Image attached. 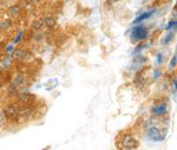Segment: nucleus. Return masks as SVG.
I'll list each match as a JSON object with an SVG mask.
<instances>
[{"label": "nucleus", "mask_w": 177, "mask_h": 150, "mask_svg": "<svg viewBox=\"0 0 177 150\" xmlns=\"http://www.w3.org/2000/svg\"><path fill=\"white\" fill-rule=\"evenodd\" d=\"M138 145V141L132 136H125L123 139V147L125 149H135Z\"/></svg>", "instance_id": "2"}, {"label": "nucleus", "mask_w": 177, "mask_h": 150, "mask_svg": "<svg viewBox=\"0 0 177 150\" xmlns=\"http://www.w3.org/2000/svg\"><path fill=\"white\" fill-rule=\"evenodd\" d=\"M110 2H116V1H117V0H109Z\"/></svg>", "instance_id": "21"}, {"label": "nucleus", "mask_w": 177, "mask_h": 150, "mask_svg": "<svg viewBox=\"0 0 177 150\" xmlns=\"http://www.w3.org/2000/svg\"><path fill=\"white\" fill-rule=\"evenodd\" d=\"M44 26H45V21H44L43 18H39V19L34 20L33 24H32V27H33L34 31H40V30H43Z\"/></svg>", "instance_id": "5"}, {"label": "nucleus", "mask_w": 177, "mask_h": 150, "mask_svg": "<svg viewBox=\"0 0 177 150\" xmlns=\"http://www.w3.org/2000/svg\"><path fill=\"white\" fill-rule=\"evenodd\" d=\"M44 21H45V25H47L49 27H53L55 25V19L53 17H46Z\"/></svg>", "instance_id": "12"}, {"label": "nucleus", "mask_w": 177, "mask_h": 150, "mask_svg": "<svg viewBox=\"0 0 177 150\" xmlns=\"http://www.w3.org/2000/svg\"><path fill=\"white\" fill-rule=\"evenodd\" d=\"M25 1H27V2H28V1H30V0H25Z\"/></svg>", "instance_id": "23"}, {"label": "nucleus", "mask_w": 177, "mask_h": 150, "mask_svg": "<svg viewBox=\"0 0 177 150\" xmlns=\"http://www.w3.org/2000/svg\"><path fill=\"white\" fill-rule=\"evenodd\" d=\"M5 122H6V117H5L4 112H2V111H0V125H2Z\"/></svg>", "instance_id": "17"}, {"label": "nucleus", "mask_w": 177, "mask_h": 150, "mask_svg": "<svg viewBox=\"0 0 177 150\" xmlns=\"http://www.w3.org/2000/svg\"><path fill=\"white\" fill-rule=\"evenodd\" d=\"M176 66V55L172 57V59H171V62H170V65H169V70L171 71V70H174Z\"/></svg>", "instance_id": "16"}, {"label": "nucleus", "mask_w": 177, "mask_h": 150, "mask_svg": "<svg viewBox=\"0 0 177 150\" xmlns=\"http://www.w3.org/2000/svg\"><path fill=\"white\" fill-rule=\"evenodd\" d=\"M149 137L153 141H162L164 138L161 130L158 128H156V126H152V128L149 129Z\"/></svg>", "instance_id": "4"}, {"label": "nucleus", "mask_w": 177, "mask_h": 150, "mask_svg": "<svg viewBox=\"0 0 177 150\" xmlns=\"http://www.w3.org/2000/svg\"><path fill=\"white\" fill-rule=\"evenodd\" d=\"M172 38H174V33H172V32H170V33H169V34L165 37V39H164L162 43H163L164 45H166V44H169L170 41L172 40Z\"/></svg>", "instance_id": "14"}, {"label": "nucleus", "mask_w": 177, "mask_h": 150, "mask_svg": "<svg viewBox=\"0 0 177 150\" xmlns=\"http://www.w3.org/2000/svg\"><path fill=\"white\" fill-rule=\"evenodd\" d=\"M148 36V30L145 26H136V27L132 30V33H131V38L134 41H139L145 39Z\"/></svg>", "instance_id": "1"}, {"label": "nucleus", "mask_w": 177, "mask_h": 150, "mask_svg": "<svg viewBox=\"0 0 177 150\" xmlns=\"http://www.w3.org/2000/svg\"><path fill=\"white\" fill-rule=\"evenodd\" d=\"M23 56H24V50H23V49H18V50L13 51L12 58H13L14 60H18V59H20Z\"/></svg>", "instance_id": "11"}, {"label": "nucleus", "mask_w": 177, "mask_h": 150, "mask_svg": "<svg viewBox=\"0 0 177 150\" xmlns=\"http://www.w3.org/2000/svg\"><path fill=\"white\" fill-rule=\"evenodd\" d=\"M19 10H20L19 6H12V7L10 8V12H11L12 15H17V14H19Z\"/></svg>", "instance_id": "15"}, {"label": "nucleus", "mask_w": 177, "mask_h": 150, "mask_svg": "<svg viewBox=\"0 0 177 150\" xmlns=\"http://www.w3.org/2000/svg\"><path fill=\"white\" fill-rule=\"evenodd\" d=\"M19 99H20V102H23V103H31L33 99H34V96L32 95V94H21V95L19 96Z\"/></svg>", "instance_id": "7"}, {"label": "nucleus", "mask_w": 177, "mask_h": 150, "mask_svg": "<svg viewBox=\"0 0 177 150\" xmlns=\"http://www.w3.org/2000/svg\"><path fill=\"white\" fill-rule=\"evenodd\" d=\"M7 95L10 96V97L18 95V89H17V85H14V84L8 85V88H7Z\"/></svg>", "instance_id": "10"}, {"label": "nucleus", "mask_w": 177, "mask_h": 150, "mask_svg": "<svg viewBox=\"0 0 177 150\" xmlns=\"http://www.w3.org/2000/svg\"><path fill=\"white\" fill-rule=\"evenodd\" d=\"M31 115H32V111H31L30 108H24V109H21L18 112V117H20L23 120H26L28 117H31Z\"/></svg>", "instance_id": "6"}, {"label": "nucleus", "mask_w": 177, "mask_h": 150, "mask_svg": "<svg viewBox=\"0 0 177 150\" xmlns=\"http://www.w3.org/2000/svg\"><path fill=\"white\" fill-rule=\"evenodd\" d=\"M23 34H24V32H20V33H19L18 36H17V38L14 39V44H17V43H19V41L21 40L20 38H23Z\"/></svg>", "instance_id": "18"}, {"label": "nucleus", "mask_w": 177, "mask_h": 150, "mask_svg": "<svg viewBox=\"0 0 177 150\" xmlns=\"http://www.w3.org/2000/svg\"><path fill=\"white\" fill-rule=\"evenodd\" d=\"M24 84H25V77H24L23 75L17 76V78H15V84H14V85H17V86H21V85H24Z\"/></svg>", "instance_id": "13"}, {"label": "nucleus", "mask_w": 177, "mask_h": 150, "mask_svg": "<svg viewBox=\"0 0 177 150\" xmlns=\"http://www.w3.org/2000/svg\"><path fill=\"white\" fill-rule=\"evenodd\" d=\"M4 115H5V117L6 118H8V120H15L17 117H18V111L17 109L14 108L13 105H7V107H5V109H4Z\"/></svg>", "instance_id": "3"}, {"label": "nucleus", "mask_w": 177, "mask_h": 150, "mask_svg": "<svg viewBox=\"0 0 177 150\" xmlns=\"http://www.w3.org/2000/svg\"><path fill=\"white\" fill-rule=\"evenodd\" d=\"M155 13V11L152 10V11H150V12H147V13H143L142 15H139V17H137L136 20H135V24H138V23H141V21H143V20H145V19H148L150 18L152 14Z\"/></svg>", "instance_id": "9"}, {"label": "nucleus", "mask_w": 177, "mask_h": 150, "mask_svg": "<svg viewBox=\"0 0 177 150\" xmlns=\"http://www.w3.org/2000/svg\"><path fill=\"white\" fill-rule=\"evenodd\" d=\"M176 25V21H171L170 24H169V26H168V30H170V28L172 27V26H175Z\"/></svg>", "instance_id": "20"}, {"label": "nucleus", "mask_w": 177, "mask_h": 150, "mask_svg": "<svg viewBox=\"0 0 177 150\" xmlns=\"http://www.w3.org/2000/svg\"><path fill=\"white\" fill-rule=\"evenodd\" d=\"M39 1H40V0H34V2H39Z\"/></svg>", "instance_id": "22"}, {"label": "nucleus", "mask_w": 177, "mask_h": 150, "mask_svg": "<svg viewBox=\"0 0 177 150\" xmlns=\"http://www.w3.org/2000/svg\"><path fill=\"white\" fill-rule=\"evenodd\" d=\"M165 111H166V105H165V104H161V105L155 107V108L152 109V112H153L155 115H157V116L163 115Z\"/></svg>", "instance_id": "8"}, {"label": "nucleus", "mask_w": 177, "mask_h": 150, "mask_svg": "<svg viewBox=\"0 0 177 150\" xmlns=\"http://www.w3.org/2000/svg\"><path fill=\"white\" fill-rule=\"evenodd\" d=\"M14 51V49H13V45H10V46H8V49H7V52H8V53H10V52H13Z\"/></svg>", "instance_id": "19"}]
</instances>
